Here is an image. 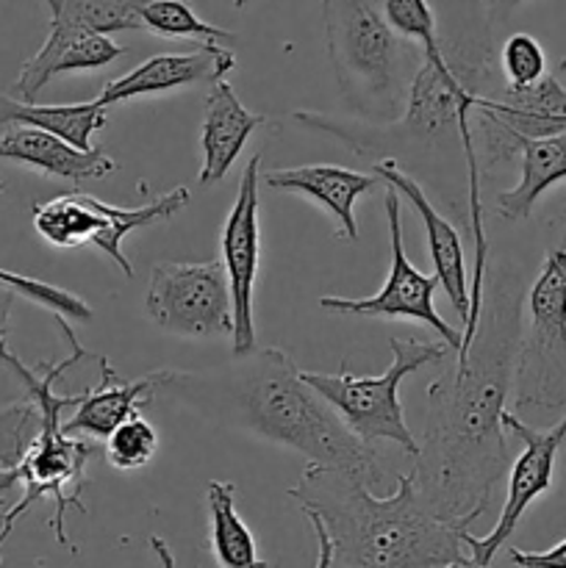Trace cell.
<instances>
[{"label":"cell","mask_w":566,"mask_h":568,"mask_svg":"<svg viewBox=\"0 0 566 568\" xmlns=\"http://www.w3.org/2000/svg\"><path fill=\"white\" fill-rule=\"evenodd\" d=\"M525 286L519 272L486 264L483 305L469 344L427 386L414 483L427 508L469 527L492 505L508 469L505 399L514 392Z\"/></svg>","instance_id":"cell-1"},{"label":"cell","mask_w":566,"mask_h":568,"mask_svg":"<svg viewBox=\"0 0 566 568\" xmlns=\"http://www.w3.org/2000/svg\"><path fill=\"white\" fill-rule=\"evenodd\" d=\"M153 397L194 408L216 425L239 427L305 455L309 464L358 475L372 488L386 483L375 444L350 430L333 405L303 381V369L281 347L236 353L211 372L164 369Z\"/></svg>","instance_id":"cell-2"},{"label":"cell","mask_w":566,"mask_h":568,"mask_svg":"<svg viewBox=\"0 0 566 568\" xmlns=\"http://www.w3.org/2000/svg\"><path fill=\"white\" fill-rule=\"evenodd\" d=\"M289 497L316 514L331 541V566L350 568H458L472 566L469 527L427 508L411 475L397 477L388 497H375L358 475L309 464Z\"/></svg>","instance_id":"cell-3"},{"label":"cell","mask_w":566,"mask_h":568,"mask_svg":"<svg viewBox=\"0 0 566 568\" xmlns=\"http://www.w3.org/2000/svg\"><path fill=\"white\" fill-rule=\"evenodd\" d=\"M59 327L64 331V336L70 338L72 355L70 358L59 361V364H44L42 372H31L14 353H9V347L0 349V364L9 366L17 377L22 381V386L28 388L33 399L42 408V427L37 430V436L22 447V453L17 455L14 464H9L6 469H0V497L9 494L11 488H20V499L11 505L9 510L0 514V547H3L6 538L14 530L17 519L31 508L39 499H50L53 503V516H50V527H53V536L59 544H70L64 532V519L67 510L75 508L81 514H87L81 503L83 483H87V466L89 460L98 455V447L89 442L87 436H72V433L61 430V410L75 408L81 394H55L53 386L61 375H64L70 366H75L78 361L87 358V353L81 349L78 338L72 336L70 325H67L64 316H55Z\"/></svg>","instance_id":"cell-4"},{"label":"cell","mask_w":566,"mask_h":568,"mask_svg":"<svg viewBox=\"0 0 566 568\" xmlns=\"http://www.w3.org/2000/svg\"><path fill=\"white\" fill-rule=\"evenodd\" d=\"M327 59L342 98L366 120L392 122L408 98L403 37L386 0H322Z\"/></svg>","instance_id":"cell-5"},{"label":"cell","mask_w":566,"mask_h":568,"mask_svg":"<svg viewBox=\"0 0 566 568\" xmlns=\"http://www.w3.org/2000/svg\"><path fill=\"white\" fill-rule=\"evenodd\" d=\"M549 247L527 292L514 375V410L566 408V205L549 220Z\"/></svg>","instance_id":"cell-6"},{"label":"cell","mask_w":566,"mask_h":568,"mask_svg":"<svg viewBox=\"0 0 566 568\" xmlns=\"http://www.w3.org/2000/svg\"><path fill=\"white\" fill-rule=\"evenodd\" d=\"M392 347V366L377 377H358L342 366L338 375L322 372H303V381L322 394L333 405L344 425L366 444L388 442L405 449L414 458L420 453V442L405 425L403 405H400V383L416 369L431 364H442L453 349L438 338L425 342L416 336H397L388 342Z\"/></svg>","instance_id":"cell-7"},{"label":"cell","mask_w":566,"mask_h":568,"mask_svg":"<svg viewBox=\"0 0 566 568\" xmlns=\"http://www.w3.org/2000/svg\"><path fill=\"white\" fill-rule=\"evenodd\" d=\"M186 205V186H175L172 192L159 194L155 200L137 205V209H117V205L103 203L92 194L67 192L48 200V203L33 205V227L44 242L61 250L94 244L125 272V277H133L131 261L122 255V239L133 231L172 220Z\"/></svg>","instance_id":"cell-8"},{"label":"cell","mask_w":566,"mask_h":568,"mask_svg":"<svg viewBox=\"0 0 566 568\" xmlns=\"http://www.w3.org/2000/svg\"><path fill=\"white\" fill-rule=\"evenodd\" d=\"M148 316L166 333L189 338L233 336L231 286L222 261H161L150 275Z\"/></svg>","instance_id":"cell-9"},{"label":"cell","mask_w":566,"mask_h":568,"mask_svg":"<svg viewBox=\"0 0 566 568\" xmlns=\"http://www.w3.org/2000/svg\"><path fill=\"white\" fill-rule=\"evenodd\" d=\"M386 220H388V239H392V270H388L386 283L372 297H322L320 308L333 311V314H350V316H386V320H414L427 325L431 331L438 333L444 344L453 353L461 349V331L442 320V314L433 305V294L442 286L438 275H425L416 270L405 255L403 242V209H400V194L392 186H386Z\"/></svg>","instance_id":"cell-10"},{"label":"cell","mask_w":566,"mask_h":568,"mask_svg":"<svg viewBox=\"0 0 566 568\" xmlns=\"http://www.w3.org/2000/svg\"><path fill=\"white\" fill-rule=\"evenodd\" d=\"M505 433H511L514 438L522 442V455L511 464L508 471V494H505L503 514H499L497 525L488 536L475 538L472 532H466V549H469L472 566H492V560L497 558L499 549L508 544V538L514 536L516 525L522 521L525 510L536 503L542 494H547L553 488V471H555V458H558L560 444L566 442V416L558 425L547 427V430H536L527 422H522L519 416L505 410L503 414Z\"/></svg>","instance_id":"cell-11"},{"label":"cell","mask_w":566,"mask_h":568,"mask_svg":"<svg viewBox=\"0 0 566 568\" xmlns=\"http://www.w3.org/2000/svg\"><path fill=\"white\" fill-rule=\"evenodd\" d=\"M261 153L247 161L239 183V194L233 209L222 225L220 250L222 266H225L228 286H231L233 303V353H250L255 344V320H253V294L261 270Z\"/></svg>","instance_id":"cell-12"},{"label":"cell","mask_w":566,"mask_h":568,"mask_svg":"<svg viewBox=\"0 0 566 568\" xmlns=\"http://www.w3.org/2000/svg\"><path fill=\"white\" fill-rule=\"evenodd\" d=\"M375 175L381 178L386 186H392L400 197L408 200L411 209L416 211V216H420L422 225H425L433 272L438 275V283H442L444 294H447V300L453 303L455 314L461 316V327H464L466 316H469V275H466V255L461 233L455 231L453 222H447L436 209H433L425 189H422L414 178L405 175V172L400 170L397 161L381 159L375 164Z\"/></svg>","instance_id":"cell-13"},{"label":"cell","mask_w":566,"mask_h":568,"mask_svg":"<svg viewBox=\"0 0 566 568\" xmlns=\"http://www.w3.org/2000/svg\"><path fill=\"white\" fill-rule=\"evenodd\" d=\"M231 70H236V55L220 48V42L200 44L198 50H186V53H159L150 55L148 61L133 67L125 75L114 78L100 92L98 100L109 109L114 103L148 98V94L175 92V89L192 87L200 81L214 83Z\"/></svg>","instance_id":"cell-14"},{"label":"cell","mask_w":566,"mask_h":568,"mask_svg":"<svg viewBox=\"0 0 566 568\" xmlns=\"http://www.w3.org/2000/svg\"><path fill=\"white\" fill-rule=\"evenodd\" d=\"M0 161L31 166L50 178L83 183L117 172V161L100 148L81 150L55 133L33 125H6L0 133Z\"/></svg>","instance_id":"cell-15"},{"label":"cell","mask_w":566,"mask_h":568,"mask_svg":"<svg viewBox=\"0 0 566 568\" xmlns=\"http://www.w3.org/2000/svg\"><path fill=\"white\" fill-rule=\"evenodd\" d=\"M120 55H125V48L111 39V33L100 31H61L50 28L48 39L42 48L20 67L14 92L22 100H33L55 75L81 70H100L111 64Z\"/></svg>","instance_id":"cell-16"},{"label":"cell","mask_w":566,"mask_h":568,"mask_svg":"<svg viewBox=\"0 0 566 568\" xmlns=\"http://www.w3.org/2000/svg\"><path fill=\"white\" fill-rule=\"evenodd\" d=\"M264 183L277 192L305 194L325 205L338 222V236L355 242L358 239V222H355V200L372 192L381 183L377 175L344 170L336 164H305L289 166V170L264 172Z\"/></svg>","instance_id":"cell-17"},{"label":"cell","mask_w":566,"mask_h":568,"mask_svg":"<svg viewBox=\"0 0 566 568\" xmlns=\"http://www.w3.org/2000/svg\"><path fill=\"white\" fill-rule=\"evenodd\" d=\"M264 122V116L253 114L236 98L231 83L225 78L211 83L209 98H205V116L200 128V144H203V170H200L198 186H214L233 161L239 159L242 148L247 144L250 133Z\"/></svg>","instance_id":"cell-18"},{"label":"cell","mask_w":566,"mask_h":568,"mask_svg":"<svg viewBox=\"0 0 566 568\" xmlns=\"http://www.w3.org/2000/svg\"><path fill=\"white\" fill-rule=\"evenodd\" d=\"M519 136H549L566 131V83L558 75L538 78L530 87H505L497 98H477L475 111Z\"/></svg>","instance_id":"cell-19"},{"label":"cell","mask_w":566,"mask_h":568,"mask_svg":"<svg viewBox=\"0 0 566 568\" xmlns=\"http://www.w3.org/2000/svg\"><path fill=\"white\" fill-rule=\"evenodd\" d=\"M161 375H164V369L150 372L142 381L117 383V375L109 366V361L100 358V386L81 392L75 414L67 422H61V430L72 433V436H87L105 442L117 425H122L128 416L137 414L144 403L153 399Z\"/></svg>","instance_id":"cell-20"},{"label":"cell","mask_w":566,"mask_h":568,"mask_svg":"<svg viewBox=\"0 0 566 568\" xmlns=\"http://www.w3.org/2000/svg\"><path fill=\"white\" fill-rule=\"evenodd\" d=\"M522 178L514 189L497 194V214L508 222L527 220L533 205L553 183L566 178V131L549 136H519Z\"/></svg>","instance_id":"cell-21"},{"label":"cell","mask_w":566,"mask_h":568,"mask_svg":"<svg viewBox=\"0 0 566 568\" xmlns=\"http://www.w3.org/2000/svg\"><path fill=\"white\" fill-rule=\"evenodd\" d=\"M109 111L98 98L92 103H64L42 105L33 100H14L0 94V128L6 125H33L42 131L67 139L75 148H92V133L105 128Z\"/></svg>","instance_id":"cell-22"},{"label":"cell","mask_w":566,"mask_h":568,"mask_svg":"<svg viewBox=\"0 0 566 568\" xmlns=\"http://www.w3.org/2000/svg\"><path fill=\"white\" fill-rule=\"evenodd\" d=\"M205 503H209L211 521V552L216 564L228 568L266 566L259 558L253 532L236 514V486L225 480H211L205 486Z\"/></svg>","instance_id":"cell-23"},{"label":"cell","mask_w":566,"mask_h":568,"mask_svg":"<svg viewBox=\"0 0 566 568\" xmlns=\"http://www.w3.org/2000/svg\"><path fill=\"white\" fill-rule=\"evenodd\" d=\"M150 0H44L50 28L64 31H142V6Z\"/></svg>","instance_id":"cell-24"},{"label":"cell","mask_w":566,"mask_h":568,"mask_svg":"<svg viewBox=\"0 0 566 568\" xmlns=\"http://www.w3.org/2000/svg\"><path fill=\"white\" fill-rule=\"evenodd\" d=\"M142 26L159 37H189L198 42H233L236 33L211 26L192 11L189 0H150L142 6Z\"/></svg>","instance_id":"cell-25"},{"label":"cell","mask_w":566,"mask_h":568,"mask_svg":"<svg viewBox=\"0 0 566 568\" xmlns=\"http://www.w3.org/2000/svg\"><path fill=\"white\" fill-rule=\"evenodd\" d=\"M103 444L105 458H109L114 469L137 471L148 466L155 458V453H159V433L137 410L122 425H117Z\"/></svg>","instance_id":"cell-26"},{"label":"cell","mask_w":566,"mask_h":568,"mask_svg":"<svg viewBox=\"0 0 566 568\" xmlns=\"http://www.w3.org/2000/svg\"><path fill=\"white\" fill-rule=\"evenodd\" d=\"M386 17L400 37L422 44V59H431L436 64L447 61L438 42L436 17L427 0H386Z\"/></svg>","instance_id":"cell-27"},{"label":"cell","mask_w":566,"mask_h":568,"mask_svg":"<svg viewBox=\"0 0 566 568\" xmlns=\"http://www.w3.org/2000/svg\"><path fill=\"white\" fill-rule=\"evenodd\" d=\"M6 194V183L0 178V200ZM0 281L14 286L20 292V297L31 300V303L42 305V308L53 311L55 316H64V320H75V322H89L94 316V311L83 303L78 294L67 292V288L53 286V283H44L37 281V277H26V275H17V272L9 270H0Z\"/></svg>","instance_id":"cell-28"},{"label":"cell","mask_w":566,"mask_h":568,"mask_svg":"<svg viewBox=\"0 0 566 568\" xmlns=\"http://www.w3.org/2000/svg\"><path fill=\"white\" fill-rule=\"evenodd\" d=\"M499 64H503L505 87L514 89L530 87L547 75V55L530 33H511L499 50Z\"/></svg>","instance_id":"cell-29"},{"label":"cell","mask_w":566,"mask_h":568,"mask_svg":"<svg viewBox=\"0 0 566 568\" xmlns=\"http://www.w3.org/2000/svg\"><path fill=\"white\" fill-rule=\"evenodd\" d=\"M508 558L514 566L522 568H549L564 566L566 568V541L555 544L547 552H522V549H508Z\"/></svg>","instance_id":"cell-30"},{"label":"cell","mask_w":566,"mask_h":568,"mask_svg":"<svg viewBox=\"0 0 566 568\" xmlns=\"http://www.w3.org/2000/svg\"><path fill=\"white\" fill-rule=\"evenodd\" d=\"M17 297H20V292L14 286H9V283L0 281V349L9 342V320Z\"/></svg>","instance_id":"cell-31"},{"label":"cell","mask_w":566,"mask_h":568,"mask_svg":"<svg viewBox=\"0 0 566 568\" xmlns=\"http://www.w3.org/2000/svg\"><path fill=\"white\" fill-rule=\"evenodd\" d=\"M519 3L522 0H483V6H486V11L494 17V20H505V17H508Z\"/></svg>","instance_id":"cell-32"},{"label":"cell","mask_w":566,"mask_h":568,"mask_svg":"<svg viewBox=\"0 0 566 568\" xmlns=\"http://www.w3.org/2000/svg\"><path fill=\"white\" fill-rule=\"evenodd\" d=\"M558 78L560 81H566V55L558 61Z\"/></svg>","instance_id":"cell-33"},{"label":"cell","mask_w":566,"mask_h":568,"mask_svg":"<svg viewBox=\"0 0 566 568\" xmlns=\"http://www.w3.org/2000/svg\"><path fill=\"white\" fill-rule=\"evenodd\" d=\"M231 3H233V6H236V9H244V6H247V3H250V0H231Z\"/></svg>","instance_id":"cell-34"}]
</instances>
